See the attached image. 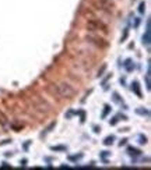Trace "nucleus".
<instances>
[{
  "label": "nucleus",
  "instance_id": "f257e3e1",
  "mask_svg": "<svg viewBox=\"0 0 151 170\" xmlns=\"http://www.w3.org/2000/svg\"><path fill=\"white\" fill-rule=\"evenodd\" d=\"M86 28L92 33H101V35H108L109 33V27L102 20H98V18L87 20Z\"/></svg>",
  "mask_w": 151,
  "mask_h": 170
},
{
  "label": "nucleus",
  "instance_id": "f03ea898",
  "mask_svg": "<svg viewBox=\"0 0 151 170\" xmlns=\"http://www.w3.org/2000/svg\"><path fill=\"white\" fill-rule=\"evenodd\" d=\"M91 6L95 10L104 11V13H108V14H112L116 10V6L112 0H91Z\"/></svg>",
  "mask_w": 151,
  "mask_h": 170
},
{
  "label": "nucleus",
  "instance_id": "7ed1b4c3",
  "mask_svg": "<svg viewBox=\"0 0 151 170\" xmlns=\"http://www.w3.org/2000/svg\"><path fill=\"white\" fill-rule=\"evenodd\" d=\"M86 41L88 43H91V45H94V46L98 48V49H107V48L109 46V42L104 38V36H101L99 33H92V32L87 33Z\"/></svg>",
  "mask_w": 151,
  "mask_h": 170
},
{
  "label": "nucleus",
  "instance_id": "20e7f679",
  "mask_svg": "<svg viewBox=\"0 0 151 170\" xmlns=\"http://www.w3.org/2000/svg\"><path fill=\"white\" fill-rule=\"evenodd\" d=\"M57 94L60 98H65V99H71L76 96V89L74 86L69 84V82H60L57 85Z\"/></svg>",
  "mask_w": 151,
  "mask_h": 170
},
{
  "label": "nucleus",
  "instance_id": "39448f33",
  "mask_svg": "<svg viewBox=\"0 0 151 170\" xmlns=\"http://www.w3.org/2000/svg\"><path fill=\"white\" fill-rule=\"evenodd\" d=\"M31 99V103H32V106L36 109V110H39V112H49L51 110V105L43 99L41 96H36L34 95L30 98Z\"/></svg>",
  "mask_w": 151,
  "mask_h": 170
},
{
  "label": "nucleus",
  "instance_id": "423d86ee",
  "mask_svg": "<svg viewBox=\"0 0 151 170\" xmlns=\"http://www.w3.org/2000/svg\"><path fill=\"white\" fill-rule=\"evenodd\" d=\"M7 124H9V120H7L6 114L0 112V126L1 127H7Z\"/></svg>",
  "mask_w": 151,
  "mask_h": 170
}]
</instances>
